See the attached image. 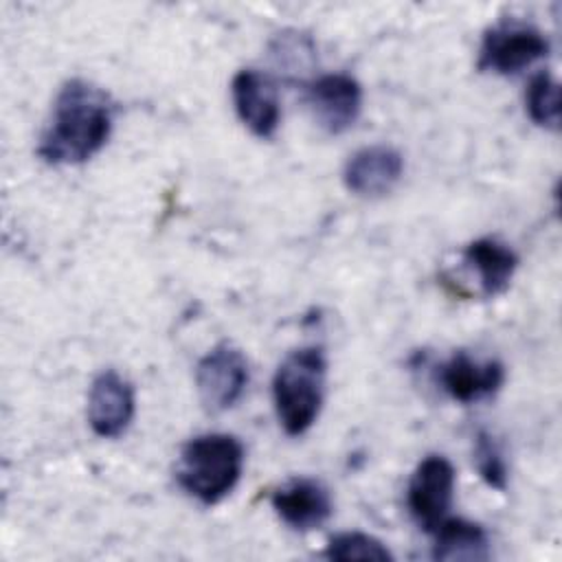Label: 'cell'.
I'll return each mask as SVG.
<instances>
[{"mask_svg":"<svg viewBox=\"0 0 562 562\" xmlns=\"http://www.w3.org/2000/svg\"><path fill=\"white\" fill-rule=\"evenodd\" d=\"M305 103L327 134L347 132L360 116L362 88L345 72L321 75L305 83Z\"/></svg>","mask_w":562,"mask_h":562,"instance_id":"7","label":"cell"},{"mask_svg":"<svg viewBox=\"0 0 562 562\" xmlns=\"http://www.w3.org/2000/svg\"><path fill=\"white\" fill-rule=\"evenodd\" d=\"M463 259L476 272L485 296L505 292L518 268V255L496 237H481L470 241L463 250Z\"/></svg>","mask_w":562,"mask_h":562,"instance_id":"13","label":"cell"},{"mask_svg":"<svg viewBox=\"0 0 562 562\" xmlns=\"http://www.w3.org/2000/svg\"><path fill=\"white\" fill-rule=\"evenodd\" d=\"M248 384V362L244 353L220 342L204 353L195 367V389L209 413H222L237 404Z\"/></svg>","mask_w":562,"mask_h":562,"instance_id":"5","label":"cell"},{"mask_svg":"<svg viewBox=\"0 0 562 562\" xmlns=\"http://www.w3.org/2000/svg\"><path fill=\"white\" fill-rule=\"evenodd\" d=\"M114 103L108 92L83 79L66 81L53 103L37 156L48 165H81L108 143Z\"/></svg>","mask_w":562,"mask_h":562,"instance_id":"1","label":"cell"},{"mask_svg":"<svg viewBox=\"0 0 562 562\" xmlns=\"http://www.w3.org/2000/svg\"><path fill=\"white\" fill-rule=\"evenodd\" d=\"M435 533L432 558L441 562H481L490 558V540L479 522L443 518Z\"/></svg>","mask_w":562,"mask_h":562,"instance_id":"14","label":"cell"},{"mask_svg":"<svg viewBox=\"0 0 562 562\" xmlns=\"http://www.w3.org/2000/svg\"><path fill=\"white\" fill-rule=\"evenodd\" d=\"M244 468V446L226 432H206L189 439L176 465L178 485L204 505L220 503L233 492Z\"/></svg>","mask_w":562,"mask_h":562,"instance_id":"2","label":"cell"},{"mask_svg":"<svg viewBox=\"0 0 562 562\" xmlns=\"http://www.w3.org/2000/svg\"><path fill=\"white\" fill-rule=\"evenodd\" d=\"M474 461L481 479L494 487V490H505L507 487V465L501 454V448L496 446L494 437L481 430L474 441Z\"/></svg>","mask_w":562,"mask_h":562,"instance_id":"17","label":"cell"},{"mask_svg":"<svg viewBox=\"0 0 562 562\" xmlns=\"http://www.w3.org/2000/svg\"><path fill=\"white\" fill-rule=\"evenodd\" d=\"M549 53V40L540 29L518 20H505L487 29L479 48V70L516 75Z\"/></svg>","mask_w":562,"mask_h":562,"instance_id":"4","label":"cell"},{"mask_svg":"<svg viewBox=\"0 0 562 562\" xmlns=\"http://www.w3.org/2000/svg\"><path fill=\"white\" fill-rule=\"evenodd\" d=\"M231 94L239 121L259 138L274 136L281 121L279 90L270 75L241 68L231 81Z\"/></svg>","mask_w":562,"mask_h":562,"instance_id":"8","label":"cell"},{"mask_svg":"<svg viewBox=\"0 0 562 562\" xmlns=\"http://www.w3.org/2000/svg\"><path fill=\"white\" fill-rule=\"evenodd\" d=\"M325 555L329 560H340V562H351V560H369V562H391L393 553L386 549V544L369 533L362 531H345L336 533L327 549Z\"/></svg>","mask_w":562,"mask_h":562,"instance_id":"16","label":"cell"},{"mask_svg":"<svg viewBox=\"0 0 562 562\" xmlns=\"http://www.w3.org/2000/svg\"><path fill=\"white\" fill-rule=\"evenodd\" d=\"M454 496V468L441 454H428L415 468L408 490L406 505L415 522L432 533L437 525L448 518Z\"/></svg>","mask_w":562,"mask_h":562,"instance_id":"6","label":"cell"},{"mask_svg":"<svg viewBox=\"0 0 562 562\" xmlns=\"http://www.w3.org/2000/svg\"><path fill=\"white\" fill-rule=\"evenodd\" d=\"M134 417V389L132 384L108 369L101 371L88 393V424L99 437H119L127 430Z\"/></svg>","mask_w":562,"mask_h":562,"instance_id":"9","label":"cell"},{"mask_svg":"<svg viewBox=\"0 0 562 562\" xmlns=\"http://www.w3.org/2000/svg\"><path fill=\"white\" fill-rule=\"evenodd\" d=\"M525 108L536 125L553 132L560 130V86L551 72L540 70L529 79Z\"/></svg>","mask_w":562,"mask_h":562,"instance_id":"15","label":"cell"},{"mask_svg":"<svg viewBox=\"0 0 562 562\" xmlns=\"http://www.w3.org/2000/svg\"><path fill=\"white\" fill-rule=\"evenodd\" d=\"M404 173V158L395 147L369 145L349 156L342 180L360 198H382L395 189Z\"/></svg>","mask_w":562,"mask_h":562,"instance_id":"10","label":"cell"},{"mask_svg":"<svg viewBox=\"0 0 562 562\" xmlns=\"http://www.w3.org/2000/svg\"><path fill=\"white\" fill-rule=\"evenodd\" d=\"M327 360L321 347L290 351L272 378V400L281 428L296 437L316 422L325 397Z\"/></svg>","mask_w":562,"mask_h":562,"instance_id":"3","label":"cell"},{"mask_svg":"<svg viewBox=\"0 0 562 562\" xmlns=\"http://www.w3.org/2000/svg\"><path fill=\"white\" fill-rule=\"evenodd\" d=\"M277 516L292 529L310 531L325 525L331 516V496L329 490L307 476H296L285 481L272 492L270 498Z\"/></svg>","mask_w":562,"mask_h":562,"instance_id":"11","label":"cell"},{"mask_svg":"<svg viewBox=\"0 0 562 562\" xmlns=\"http://www.w3.org/2000/svg\"><path fill=\"white\" fill-rule=\"evenodd\" d=\"M437 378L454 402L470 404L494 395L505 382V369L498 360L479 362L465 351H457L439 367Z\"/></svg>","mask_w":562,"mask_h":562,"instance_id":"12","label":"cell"}]
</instances>
